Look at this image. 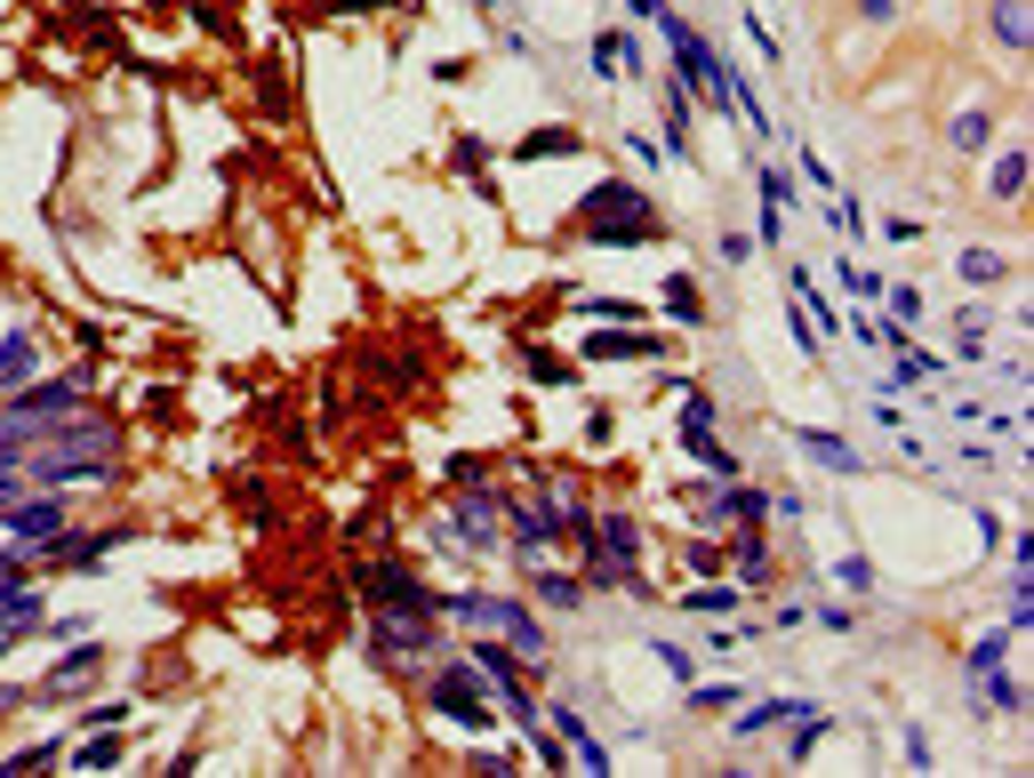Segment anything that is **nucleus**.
Listing matches in <instances>:
<instances>
[{"mask_svg":"<svg viewBox=\"0 0 1034 778\" xmlns=\"http://www.w3.org/2000/svg\"><path fill=\"white\" fill-rule=\"evenodd\" d=\"M24 482H41V490H64V482H113V418L57 426L49 442L24 458Z\"/></svg>","mask_w":1034,"mask_h":778,"instance_id":"1","label":"nucleus"},{"mask_svg":"<svg viewBox=\"0 0 1034 778\" xmlns=\"http://www.w3.org/2000/svg\"><path fill=\"white\" fill-rule=\"evenodd\" d=\"M81 418V378H41V386H17L0 401V433L9 442H49L57 426Z\"/></svg>","mask_w":1034,"mask_h":778,"instance_id":"2","label":"nucleus"},{"mask_svg":"<svg viewBox=\"0 0 1034 778\" xmlns=\"http://www.w3.org/2000/svg\"><path fill=\"white\" fill-rule=\"evenodd\" d=\"M441 618H458V626H481V634H505L522 658H545L554 642H545V626L522 611L513 594H441Z\"/></svg>","mask_w":1034,"mask_h":778,"instance_id":"3","label":"nucleus"},{"mask_svg":"<svg viewBox=\"0 0 1034 778\" xmlns=\"http://www.w3.org/2000/svg\"><path fill=\"white\" fill-rule=\"evenodd\" d=\"M426 706L458 730H490V715H498V698H481V666H441L426 683Z\"/></svg>","mask_w":1034,"mask_h":778,"instance_id":"4","label":"nucleus"},{"mask_svg":"<svg viewBox=\"0 0 1034 778\" xmlns=\"http://www.w3.org/2000/svg\"><path fill=\"white\" fill-rule=\"evenodd\" d=\"M361 594H369V611H418V618H441V594H426L401 562H369V570H361Z\"/></svg>","mask_w":1034,"mask_h":778,"instance_id":"5","label":"nucleus"},{"mask_svg":"<svg viewBox=\"0 0 1034 778\" xmlns=\"http://www.w3.org/2000/svg\"><path fill=\"white\" fill-rule=\"evenodd\" d=\"M369 642H377V658H441L450 651V642L433 634V618H418V611H377Z\"/></svg>","mask_w":1034,"mask_h":778,"instance_id":"6","label":"nucleus"},{"mask_svg":"<svg viewBox=\"0 0 1034 778\" xmlns=\"http://www.w3.org/2000/svg\"><path fill=\"white\" fill-rule=\"evenodd\" d=\"M498 514H505V498L465 490L450 514H441V538H458V546H498Z\"/></svg>","mask_w":1034,"mask_h":778,"instance_id":"7","label":"nucleus"},{"mask_svg":"<svg viewBox=\"0 0 1034 778\" xmlns=\"http://www.w3.org/2000/svg\"><path fill=\"white\" fill-rule=\"evenodd\" d=\"M64 498H17V505H0V530L17 538V546H41V538H64Z\"/></svg>","mask_w":1034,"mask_h":778,"instance_id":"8","label":"nucleus"},{"mask_svg":"<svg viewBox=\"0 0 1034 778\" xmlns=\"http://www.w3.org/2000/svg\"><path fill=\"white\" fill-rule=\"evenodd\" d=\"M554 730L570 738V755H577L585 770H610V747H602L594 730H585V715H577V706H554Z\"/></svg>","mask_w":1034,"mask_h":778,"instance_id":"9","label":"nucleus"},{"mask_svg":"<svg viewBox=\"0 0 1034 778\" xmlns=\"http://www.w3.org/2000/svg\"><path fill=\"white\" fill-rule=\"evenodd\" d=\"M32 361H41V346H32V329H9L0 337V386H32Z\"/></svg>","mask_w":1034,"mask_h":778,"instance_id":"10","label":"nucleus"},{"mask_svg":"<svg viewBox=\"0 0 1034 778\" xmlns=\"http://www.w3.org/2000/svg\"><path fill=\"white\" fill-rule=\"evenodd\" d=\"M706 522H754V530H762V522H770V498H762V490H721V498L706 505Z\"/></svg>","mask_w":1034,"mask_h":778,"instance_id":"11","label":"nucleus"},{"mask_svg":"<svg viewBox=\"0 0 1034 778\" xmlns=\"http://www.w3.org/2000/svg\"><path fill=\"white\" fill-rule=\"evenodd\" d=\"M505 538H513L522 554H538L545 538H554V522H545V505H505Z\"/></svg>","mask_w":1034,"mask_h":778,"instance_id":"12","label":"nucleus"},{"mask_svg":"<svg viewBox=\"0 0 1034 778\" xmlns=\"http://www.w3.org/2000/svg\"><path fill=\"white\" fill-rule=\"evenodd\" d=\"M795 442L818 458V465H835V473H858V450H842V433H818V426H795Z\"/></svg>","mask_w":1034,"mask_h":778,"instance_id":"13","label":"nucleus"},{"mask_svg":"<svg viewBox=\"0 0 1034 778\" xmlns=\"http://www.w3.org/2000/svg\"><path fill=\"white\" fill-rule=\"evenodd\" d=\"M795 715H802V698H762V706H746V715H738V738H762L778 723H795Z\"/></svg>","mask_w":1034,"mask_h":778,"instance_id":"14","label":"nucleus"},{"mask_svg":"<svg viewBox=\"0 0 1034 778\" xmlns=\"http://www.w3.org/2000/svg\"><path fill=\"white\" fill-rule=\"evenodd\" d=\"M96 658H105V651H96V642H81L73 658H57V674H49V690H41V698H64L73 683H89V674H96Z\"/></svg>","mask_w":1034,"mask_h":778,"instance_id":"15","label":"nucleus"},{"mask_svg":"<svg viewBox=\"0 0 1034 778\" xmlns=\"http://www.w3.org/2000/svg\"><path fill=\"white\" fill-rule=\"evenodd\" d=\"M585 354H602V361H658V337H626V329H617V337H594V346H585Z\"/></svg>","mask_w":1034,"mask_h":778,"instance_id":"16","label":"nucleus"},{"mask_svg":"<svg viewBox=\"0 0 1034 778\" xmlns=\"http://www.w3.org/2000/svg\"><path fill=\"white\" fill-rule=\"evenodd\" d=\"M730 570H738V586H770V554H762V538H738Z\"/></svg>","mask_w":1034,"mask_h":778,"instance_id":"17","label":"nucleus"},{"mask_svg":"<svg viewBox=\"0 0 1034 778\" xmlns=\"http://www.w3.org/2000/svg\"><path fill=\"white\" fill-rule=\"evenodd\" d=\"M666 145L689 153V89L682 81H666Z\"/></svg>","mask_w":1034,"mask_h":778,"instance_id":"18","label":"nucleus"},{"mask_svg":"<svg viewBox=\"0 0 1034 778\" xmlns=\"http://www.w3.org/2000/svg\"><path fill=\"white\" fill-rule=\"evenodd\" d=\"M538 602H545V611H577L585 586H577V579H562V570H545V579H538Z\"/></svg>","mask_w":1034,"mask_h":778,"instance_id":"19","label":"nucleus"},{"mask_svg":"<svg viewBox=\"0 0 1034 778\" xmlns=\"http://www.w3.org/2000/svg\"><path fill=\"white\" fill-rule=\"evenodd\" d=\"M1018 185H1026V153H1003L994 161V201H1018Z\"/></svg>","mask_w":1034,"mask_h":778,"instance_id":"20","label":"nucleus"},{"mask_svg":"<svg viewBox=\"0 0 1034 778\" xmlns=\"http://www.w3.org/2000/svg\"><path fill=\"white\" fill-rule=\"evenodd\" d=\"M954 265H962V274H971V281H1003V274H1011V265L994 257V249H962Z\"/></svg>","mask_w":1034,"mask_h":778,"instance_id":"21","label":"nucleus"},{"mask_svg":"<svg viewBox=\"0 0 1034 778\" xmlns=\"http://www.w3.org/2000/svg\"><path fill=\"white\" fill-rule=\"evenodd\" d=\"M689 611H698V618H730L738 594H730V586H698V594H689Z\"/></svg>","mask_w":1034,"mask_h":778,"instance_id":"22","label":"nucleus"},{"mask_svg":"<svg viewBox=\"0 0 1034 778\" xmlns=\"http://www.w3.org/2000/svg\"><path fill=\"white\" fill-rule=\"evenodd\" d=\"M994 32H1003L1011 49H1026V9H1018V0H994Z\"/></svg>","mask_w":1034,"mask_h":778,"instance_id":"23","label":"nucleus"},{"mask_svg":"<svg viewBox=\"0 0 1034 778\" xmlns=\"http://www.w3.org/2000/svg\"><path fill=\"white\" fill-rule=\"evenodd\" d=\"M986 129H994L986 113H962V121L946 129V137H954V153H979V145H986Z\"/></svg>","mask_w":1034,"mask_h":778,"instance_id":"24","label":"nucleus"},{"mask_svg":"<svg viewBox=\"0 0 1034 778\" xmlns=\"http://www.w3.org/2000/svg\"><path fill=\"white\" fill-rule=\"evenodd\" d=\"M835 579H842L850 594H867V586H874V562H858V554H842V562H835Z\"/></svg>","mask_w":1034,"mask_h":778,"instance_id":"25","label":"nucleus"},{"mask_svg":"<svg viewBox=\"0 0 1034 778\" xmlns=\"http://www.w3.org/2000/svg\"><path fill=\"white\" fill-rule=\"evenodd\" d=\"M666 314H674V321H698V289H689V281H666Z\"/></svg>","mask_w":1034,"mask_h":778,"instance_id":"26","label":"nucleus"},{"mask_svg":"<svg viewBox=\"0 0 1034 778\" xmlns=\"http://www.w3.org/2000/svg\"><path fill=\"white\" fill-rule=\"evenodd\" d=\"M1003 651H1011V634H986L979 651H971V674H994V666H1003Z\"/></svg>","mask_w":1034,"mask_h":778,"instance_id":"27","label":"nucleus"},{"mask_svg":"<svg viewBox=\"0 0 1034 778\" xmlns=\"http://www.w3.org/2000/svg\"><path fill=\"white\" fill-rule=\"evenodd\" d=\"M73 762H81V770H113V762H121V747H113V738H89Z\"/></svg>","mask_w":1034,"mask_h":778,"instance_id":"28","label":"nucleus"},{"mask_svg":"<svg viewBox=\"0 0 1034 778\" xmlns=\"http://www.w3.org/2000/svg\"><path fill=\"white\" fill-rule=\"evenodd\" d=\"M689 706H698V715H714V706H738V683H714V690H689Z\"/></svg>","mask_w":1034,"mask_h":778,"instance_id":"29","label":"nucleus"},{"mask_svg":"<svg viewBox=\"0 0 1034 778\" xmlns=\"http://www.w3.org/2000/svg\"><path fill=\"white\" fill-rule=\"evenodd\" d=\"M570 145H577L570 129H545V137H530V145H522V161H538V153H570Z\"/></svg>","mask_w":1034,"mask_h":778,"instance_id":"30","label":"nucleus"},{"mask_svg":"<svg viewBox=\"0 0 1034 778\" xmlns=\"http://www.w3.org/2000/svg\"><path fill=\"white\" fill-rule=\"evenodd\" d=\"M914 314H922V297H914V289H907V281H899V289H890V321H899V329H907V321H914Z\"/></svg>","mask_w":1034,"mask_h":778,"instance_id":"31","label":"nucleus"},{"mask_svg":"<svg viewBox=\"0 0 1034 778\" xmlns=\"http://www.w3.org/2000/svg\"><path fill=\"white\" fill-rule=\"evenodd\" d=\"M626 9H634V17H649V24H658V9H666V0H626Z\"/></svg>","mask_w":1034,"mask_h":778,"instance_id":"32","label":"nucleus"},{"mask_svg":"<svg viewBox=\"0 0 1034 778\" xmlns=\"http://www.w3.org/2000/svg\"><path fill=\"white\" fill-rule=\"evenodd\" d=\"M858 9H867V17H874V24H882V17H890V0H858Z\"/></svg>","mask_w":1034,"mask_h":778,"instance_id":"33","label":"nucleus"},{"mask_svg":"<svg viewBox=\"0 0 1034 778\" xmlns=\"http://www.w3.org/2000/svg\"><path fill=\"white\" fill-rule=\"evenodd\" d=\"M0 706H24V698H17V690H9V683H0Z\"/></svg>","mask_w":1034,"mask_h":778,"instance_id":"34","label":"nucleus"},{"mask_svg":"<svg viewBox=\"0 0 1034 778\" xmlns=\"http://www.w3.org/2000/svg\"><path fill=\"white\" fill-rule=\"evenodd\" d=\"M9 642H17V634H0V651H9Z\"/></svg>","mask_w":1034,"mask_h":778,"instance_id":"35","label":"nucleus"}]
</instances>
